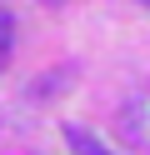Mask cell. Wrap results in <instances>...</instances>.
<instances>
[{"mask_svg": "<svg viewBox=\"0 0 150 155\" xmlns=\"http://www.w3.org/2000/svg\"><path fill=\"white\" fill-rule=\"evenodd\" d=\"M65 140L75 145V155H110L105 145H100V140H95L90 130H80V125H65Z\"/></svg>", "mask_w": 150, "mask_h": 155, "instance_id": "cell-1", "label": "cell"}, {"mask_svg": "<svg viewBox=\"0 0 150 155\" xmlns=\"http://www.w3.org/2000/svg\"><path fill=\"white\" fill-rule=\"evenodd\" d=\"M10 45H15V20H10V10L0 5V65L10 60Z\"/></svg>", "mask_w": 150, "mask_h": 155, "instance_id": "cell-2", "label": "cell"}, {"mask_svg": "<svg viewBox=\"0 0 150 155\" xmlns=\"http://www.w3.org/2000/svg\"><path fill=\"white\" fill-rule=\"evenodd\" d=\"M140 5H150V0H140Z\"/></svg>", "mask_w": 150, "mask_h": 155, "instance_id": "cell-3", "label": "cell"}, {"mask_svg": "<svg viewBox=\"0 0 150 155\" xmlns=\"http://www.w3.org/2000/svg\"><path fill=\"white\" fill-rule=\"evenodd\" d=\"M50 5H55V0H50Z\"/></svg>", "mask_w": 150, "mask_h": 155, "instance_id": "cell-4", "label": "cell"}]
</instances>
